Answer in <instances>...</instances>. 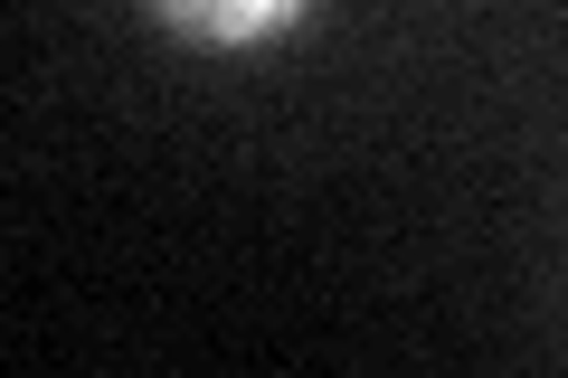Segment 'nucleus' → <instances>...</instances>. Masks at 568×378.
<instances>
[{"label": "nucleus", "mask_w": 568, "mask_h": 378, "mask_svg": "<svg viewBox=\"0 0 568 378\" xmlns=\"http://www.w3.org/2000/svg\"><path fill=\"white\" fill-rule=\"evenodd\" d=\"M152 10H162V29H181L200 48H256L275 29H294L313 0H152Z\"/></svg>", "instance_id": "1"}]
</instances>
